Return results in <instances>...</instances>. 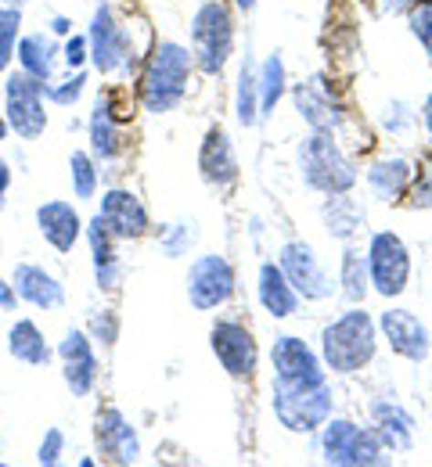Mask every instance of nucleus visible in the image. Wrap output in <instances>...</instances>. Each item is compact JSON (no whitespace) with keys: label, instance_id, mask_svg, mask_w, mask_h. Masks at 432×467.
<instances>
[{"label":"nucleus","instance_id":"nucleus-51","mask_svg":"<svg viewBox=\"0 0 432 467\" xmlns=\"http://www.w3.org/2000/svg\"><path fill=\"white\" fill-rule=\"evenodd\" d=\"M0 209H4V198H0Z\"/></svg>","mask_w":432,"mask_h":467},{"label":"nucleus","instance_id":"nucleus-41","mask_svg":"<svg viewBox=\"0 0 432 467\" xmlns=\"http://www.w3.org/2000/svg\"><path fill=\"white\" fill-rule=\"evenodd\" d=\"M62 61L68 68H83V65L90 61V40H87V33H72V36L65 40Z\"/></svg>","mask_w":432,"mask_h":467},{"label":"nucleus","instance_id":"nucleus-39","mask_svg":"<svg viewBox=\"0 0 432 467\" xmlns=\"http://www.w3.org/2000/svg\"><path fill=\"white\" fill-rule=\"evenodd\" d=\"M407 205L411 209H432V162L426 170H415L411 191H407Z\"/></svg>","mask_w":432,"mask_h":467},{"label":"nucleus","instance_id":"nucleus-27","mask_svg":"<svg viewBox=\"0 0 432 467\" xmlns=\"http://www.w3.org/2000/svg\"><path fill=\"white\" fill-rule=\"evenodd\" d=\"M15 55H18V65H22L26 76H33L40 83H51L55 79V65L62 58V47L47 33H29V36L18 40Z\"/></svg>","mask_w":432,"mask_h":467},{"label":"nucleus","instance_id":"nucleus-25","mask_svg":"<svg viewBox=\"0 0 432 467\" xmlns=\"http://www.w3.org/2000/svg\"><path fill=\"white\" fill-rule=\"evenodd\" d=\"M256 295H259V306L274 317V320H285L300 309V295L289 285V277L281 274L278 263H263L259 266V277H256Z\"/></svg>","mask_w":432,"mask_h":467},{"label":"nucleus","instance_id":"nucleus-52","mask_svg":"<svg viewBox=\"0 0 432 467\" xmlns=\"http://www.w3.org/2000/svg\"><path fill=\"white\" fill-rule=\"evenodd\" d=\"M429 413H432V403H429Z\"/></svg>","mask_w":432,"mask_h":467},{"label":"nucleus","instance_id":"nucleus-37","mask_svg":"<svg viewBox=\"0 0 432 467\" xmlns=\"http://www.w3.org/2000/svg\"><path fill=\"white\" fill-rule=\"evenodd\" d=\"M407 22H411V33L418 36V44L432 55V0H415L407 11Z\"/></svg>","mask_w":432,"mask_h":467},{"label":"nucleus","instance_id":"nucleus-48","mask_svg":"<svg viewBox=\"0 0 432 467\" xmlns=\"http://www.w3.org/2000/svg\"><path fill=\"white\" fill-rule=\"evenodd\" d=\"M235 7H238V11H252V7H256V0H235Z\"/></svg>","mask_w":432,"mask_h":467},{"label":"nucleus","instance_id":"nucleus-7","mask_svg":"<svg viewBox=\"0 0 432 467\" xmlns=\"http://www.w3.org/2000/svg\"><path fill=\"white\" fill-rule=\"evenodd\" d=\"M368 274L371 292L382 298H400L411 285V252L404 244V237L393 231L371 234L368 244Z\"/></svg>","mask_w":432,"mask_h":467},{"label":"nucleus","instance_id":"nucleus-3","mask_svg":"<svg viewBox=\"0 0 432 467\" xmlns=\"http://www.w3.org/2000/svg\"><path fill=\"white\" fill-rule=\"evenodd\" d=\"M296 162H300L303 183L317 194H346L357 183L353 159L324 130H310V137H303V144L296 151Z\"/></svg>","mask_w":432,"mask_h":467},{"label":"nucleus","instance_id":"nucleus-32","mask_svg":"<svg viewBox=\"0 0 432 467\" xmlns=\"http://www.w3.org/2000/svg\"><path fill=\"white\" fill-rule=\"evenodd\" d=\"M335 285H342V295H346L350 302H364L371 292L368 255L346 248V252H342V270H339V281H335Z\"/></svg>","mask_w":432,"mask_h":467},{"label":"nucleus","instance_id":"nucleus-47","mask_svg":"<svg viewBox=\"0 0 432 467\" xmlns=\"http://www.w3.org/2000/svg\"><path fill=\"white\" fill-rule=\"evenodd\" d=\"M422 119H426V130H429V137H432V94L426 98V105H422Z\"/></svg>","mask_w":432,"mask_h":467},{"label":"nucleus","instance_id":"nucleus-24","mask_svg":"<svg viewBox=\"0 0 432 467\" xmlns=\"http://www.w3.org/2000/svg\"><path fill=\"white\" fill-rule=\"evenodd\" d=\"M371 417H374V431L382 439V446L389 453H404L415 446V417L393 400H374L371 403Z\"/></svg>","mask_w":432,"mask_h":467},{"label":"nucleus","instance_id":"nucleus-23","mask_svg":"<svg viewBox=\"0 0 432 467\" xmlns=\"http://www.w3.org/2000/svg\"><path fill=\"white\" fill-rule=\"evenodd\" d=\"M87 130H90V155L98 162H109L123 151V130H120V116H116V105L109 94H98Z\"/></svg>","mask_w":432,"mask_h":467},{"label":"nucleus","instance_id":"nucleus-13","mask_svg":"<svg viewBox=\"0 0 432 467\" xmlns=\"http://www.w3.org/2000/svg\"><path fill=\"white\" fill-rule=\"evenodd\" d=\"M209 346H213V356L216 363L235 378V381H248L256 374V359H259V349H256V338L246 324L238 320H213L209 327Z\"/></svg>","mask_w":432,"mask_h":467},{"label":"nucleus","instance_id":"nucleus-15","mask_svg":"<svg viewBox=\"0 0 432 467\" xmlns=\"http://www.w3.org/2000/svg\"><path fill=\"white\" fill-rule=\"evenodd\" d=\"M378 331L385 335L389 349L396 352L400 359H407V363H426L429 359L432 335L411 309H385L378 317Z\"/></svg>","mask_w":432,"mask_h":467},{"label":"nucleus","instance_id":"nucleus-36","mask_svg":"<svg viewBox=\"0 0 432 467\" xmlns=\"http://www.w3.org/2000/svg\"><path fill=\"white\" fill-rule=\"evenodd\" d=\"M83 90H87V72H83V68H76V72L68 68L65 79L44 83V98L55 101V105H76V101L83 98Z\"/></svg>","mask_w":432,"mask_h":467},{"label":"nucleus","instance_id":"nucleus-12","mask_svg":"<svg viewBox=\"0 0 432 467\" xmlns=\"http://www.w3.org/2000/svg\"><path fill=\"white\" fill-rule=\"evenodd\" d=\"M278 266L289 277V285L296 288V295L307 298V302H324V298L335 295V281L328 277V270L321 266L317 252L307 241H285L281 255H278Z\"/></svg>","mask_w":432,"mask_h":467},{"label":"nucleus","instance_id":"nucleus-49","mask_svg":"<svg viewBox=\"0 0 432 467\" xmlns=\"http://www.w3.org/2000/svg\"><path fill=\"white\" fill-rule=\"evenodd\" d=\"M7 130H11V126H7V119L0 116V140H4V137H7Z\"/></svg>","mask_w":432,"mask_h":467},{"label":"nucleus","instance_id":"nucleus-30","mask_svg":"<svg viewBox=\"0 0 432 467\" xmlns=\"http://www.w3.org/2000/svg\"><path fill=\"white\" fill-rule=\"evenodd\" d=\"M321 216H324V227H328V234H332L335 241H350L353 234L361 231V223H364V213H361V205L350 198V191H346V194H328Z\"/></svg>","mask_w":432,"mask_h":467},{"label":"nucleus","instance_id":"nucleus-29","mask_svg":"<svg viewBox=\"0 0 432 467\" xmlns=\"http://www.w3.org/2000/svg\"><path fill=\"white\" fill-rule=\"evenodd\" d=\"M7 349H11L15 359H22V363H29V367H47V363L55 359V349L47 346L44 331H40L33 320H15V327H11V335H7Z\"/></svg>","mask_w":432,"mask_h":467},{"label":"nucleus","instance_id":"nucleus-17","mask_svg":"<svg viewBox=\"0 0 432 467\" xmlns=\"http://www.w3.org/2000/svg\"><path fill=\"white\" fill-rule=\"evenodd\" d=\"M94 442H98V453L112 464H137L141 461V439H137V428L123 417V410L109 407L98 413L94 420Z\"/></svg>","mask_w":432,"mask_h":467},{"label":"nucleus","instance_id":"nucleus-42","mask_svg":"<svg viewBox=\"0 0 432 467\" xmlns=\"http://www.w3.org/2000/svg\"><path fill=\"white\" fill-rule=\"evenodd\" d=\"M411 122H415V112H411L407 101H393V105L385 109V116H382V126H385L389 133H407Z\"/></svg>","mask_w":432,"mask_h":467},{"label":"nucleus","instance_id":"nucleus-33","mask_svg":"<svg viewBox=\"0 0 432 467\" xmlns=\"http://www.w3.org/2000/svg\"><path fill=\"white\" fill-rule=\"evenodd\" d=\"M68 176H72V194L90 202L98 194V159L90 151H72L68 155Z\"/></svg>","mask_w":432,"mask_h":467},{"label":"nucleus","instance_id":"nucleus-4","mask_svg":"<svg viewBox=\"0 0 432 467\" xmlns=\"http://www.w3.org/2000/svg\"><path fill=\"white\" fill-rule=\"evenodd\" d=\"M191 55L202 76H220L235 55V15L224 0H205L191 15Z\"/></svg>","mask_w":432,"mask_h":467},{"label":"nucleus","instance_id":"nucleus-6","mask_svg":"<svg viewBox=\"0 0 432 467\" xmlns=\"http://www.w3.org/2000/svg\"><path fill=\"white\" fill-rule=\"evenodd\" d=\"M332 407H335V396H332L328 381L317 389H285V385L270 389V410H274L278 424L296 435L321 431V424L332 417Z\"/></svg>","mask_w":432,"mask_h":467},{"label":"nucleus","instance_id":"nucleus-40","mask_svg":"<svg viewBox=\"0 0 432 467\" xmlns=\"http://www.w3.org/2000/svg\"><path fill=\"white\" fill-rule=\"evenodd\" d=\"M94 342H101V346H112L116 338H120V320H116V313L112 309H101V313H94V320H90V331H87Z\"/></svg>","mask_w":432,"mask_h":467},{"label":"nucleus","instance_id":"nucleus-50","mask_svg":"<svg viewBox=\"0 0 432 467\" xmlns=\"http://www.w3.org/2000/svg\"><path fill=\"white\" fill-rule=\"evenodd\" d=\"M0 4H15V7H22V4H26V0H0Z\"/></svg>","mask_w":432,"mask_h":467},{"label":"nucleus","instance_id":"nucleus-35","mask_svg":"<svg viewBox=\"0 0 432 467\" xmlns=\"http://www.w3.org/2000/svg\"><path fill=\"white\" fill-rule=\"evenodd\" d=\"M195 237H198V231H195V223L191 220H177V223H166L163 231H159V248H163V255L166 259H181L187 248L195 244Z\"/></svg>","mask_w":432,"mask_h":467},{"label":"nucleus","instance_id":"nucleus-2","mask_svg":"<svg viewBox=\"0 0 432 467\" xmlns=\"http://www.w3.org/2000/svg\"><path fill=\"white\" fill-rule=\"evenodd\" d=\"M378 352V324L361 306L332 320L321 335V359L332 374H357Z\"/></svg>","mask_w":432,"mask_h":467},{"label":"nucleus","instance_id":"nucleus-38","mask_svg":"<svg viewBox=\"0 0 432 467\" xmlns=\"http://www.w3.org/2000/svg\"><path fill=\"white\" fill-rule=\"evenodd\" d=\"M65 453V431L62 428H47L44 439H40V450H37V464L40 467H55Z\"/></svg>","mask_w":432,"mask_h":467},{"label":"nucleus","instance_id":"nucleus-44","mask_svg":"<svg viewBox=\"0 0 432 467\" xmlns=\"http://www.w3.org/2000/svg\"><path fill=\"white\" fill-rule=\"evenodd\" d=\"M415 0H378V11L382 15H400V11H411Z\"/></svg>","mask_w":432,"mask_h":467},{"label":"nucleus","instance_id":"nucleus-28","mask_svg":"<svg viewBox=\"0 0 432 467\" xmlns=\"http://www.w3.org/2000/svg\"><path fill=\"white\" fill-rule=\"evenodd\" d=\"M256 83H259V119L274 116V109L289 94V68H285L281 51H270L256 65Z\"/></svg>","mask_w":432,"mask_h":467},{"label":"nucleus","instance_id":"nucleus-31","mask_svg":"<svg viewBox=\"0 0 432 467\" xmlns=\"http://www.w3.org/2000/svg\"><path fill=\"white\" fill-rule=\"evenodd\" d=\"M235 119L252 130L259 122V83H256V61H242V72H238V90H235Z\"/></svg>","mask_w":432,"mask_h":467},{"label":"nucleus","instance_id":"nucleus-5","mask_svg":"<svg viewBox=\"0 0 432 467\" xmlns=\"http://www.w3.org/2000/svg\"><path fill=\"white\" fill-rule=\"evenodd\" d=\"M321 453L332 467H374L385 464V446L374 428H361L346 417H328L321 424Z\"/></svg>","mask_w":432,"mask_h":467},{"label":"nucleus","instance_id":"nucleus-46","mask_svg":"<svg viewBox=\"0 0 432 467\" xmlns=\"http://www.w3.org/2000/svg\"><path fill=\"white\" fill-rule=\"evenodd\" d=\"M7 191H11V166L0 159V198H4Z\"/></svg>","mask_w":432,"mask_h":467},{"label":"nucleus","instance_id":"nucleus-19","mask_svg":"<svg viewBox=\"0 0 432 467\" xmlns=\"http://www.w3.org/2000/svg\"><path fill=\"white\" fill-rule=\"evenodd\" d=\"M198 170H202V180L209 187H216V191H224V187H231L238 180V173H242L238 170V155H235V144H231L224 126H213L205 133V140L198 148Z\"/></svg>","mask_w":432,"mask_h":467},{"label":"nucleus","instance_id":"nucleus-22","mask_svg":"<svg viewBox=\"0 0 432 467\" xmlns=\"http://www.w3.org/2000/svg\"><path fill=\"white\" fill-rule=\"evenodd\" d=\"M116 234L109 231V223L101 216H94L87 223V244H90V255H94V274H98V288L105 292H116L120 281H123V263H120V252H116Z\"/></svg>","mask_w":432,"mask_h":467},{"label":"nucleus","instance_id":"nucleus-34","mask_svg":"<svg viewBox=\"0 0 432 467\" xmlns=\"http://www.w3.org/2000/svg\"><path fill=\"white\" fill-rule=\"evenodd\" d=\"M18 29H22V11L15 4H0V72H7L15 61Z\"/></svg>","mask_w":432,"mask_h":467},{"label":"nucleus","instance_id":"nucleus-26","mask_svg":"<svg viewBox=\"0 0 432 467\" xmlns=\"http://www.w3.org/2000/svg\"><path fill=\"white\" fill-rule=\"evenodd\" d=\"M411 180H415V166L400 155L393 159H374L368 166V187L374 198L382 202H400L407 191H411Z\"/></svg>","mask_w":432,"mask_h":467},{"label":"nucleus","instance_id":"nucleus-11","mask_svg":"<svg viewBox=\"0 0 432 467\" xmlns=\"http://www.w3.org/2000/svg\"><path fill=\"white\" fill-rule=\"evenodd\" d=\"M231 295H235V266L224 255L205 252L187 266V302L198 313L220 309Z\"/></svg>","mask_w":432,"mask_h":467},{"label":"nucleus","instance_id":"nucleus-8","mask_svg":"<svg viewBox=\"0 0 432 467\" xmlns=\"http://www.w3.org/2000/svg\"><path fill=\"white\" fill-rule=\"evenodd\" d=\"M87 40H90V61H94V68L101 76L123 72V68L133 65V40H130L126 26L120 22V15H116V7L109 0H101L94 7Z\"/></svg>","mask_w":432,"mask_h":467},{"label":"nucleus","instance_id":"nucleus-9","mask_svg":"<svg viewBox=\"0 0 432 467\" xmlns=\"http://www.w3.org/2000/svg\"><path fill=\"white\" fill-rule=\"evenodd\" d=\"M4 112L7 126L15 130V137L22 140H37L47 130V112H44V83L26 76V72H11L7 87H4Z\"/></svg>","mask_w":432,"mask_h":467},{"label":"nucleus","instance_id":"nucleus-20","mask_svg":"<svg viewBox=\"0 0 432 467\" xmlns=\"http://www.w3.org/2000/svg\"><path fill=\"white\" fill-rule=\"evenodd\" d=\"M11 288L18 295V302H29L33 309H62L65 306V288L55 274H47L37 263H18L11 274Z\"/></svg>","mask_w":432,"mask_h":467},{"label":"nucleus","instance_id":"nucleus-10","mask_svg":"<svg viewBox=\"0 0 432 467\" xmlns=\"http://www.w3.org/2000/svg\"><path fill=\"white\" fill-rule=\"evenodd\" d=\"M270 363H274V385H285V389H317L328 381L324 359L296 335L274 338Z\"/></svg>","mask_w":432,"mask_h":467},{"label":"nucleus","instance_id":"nucleus-18","mask_svg":"<svg viewBox=\"0 0 432 467\" xmlns=\"http://www.w3.org/2000/svg\"><path fill=\"white\" fill-rule=\"evenodd\" d=\"M98 216L109 223V231L116 234L120 241H141L144 234L152 231V220H148L144 202L133 191H126V187H112V191L101 194Z\"/></svg>","mask_w":432,"mask_h":467},{"label":"nucleus","instance_id":"nucleus-14","mask_svg":"<svg viewBox=\"0 0 432 467\" xmlns=\"http://www.w3.org/2000/svg\"><path fill=\"white\" fill-rule=\"evenodd\" d=\"M58 356H62V378L68 385V392L76 400L90 396L94 385H98V352H94V338L83 331V327H72L65 331V338L58 342Z\"/></svg>","mask_w":432,"mask_h":467},{"label":"nucleus","instance_id":"nucleus-45","mask_svg":"<svg viewBox=\"0 0 432 467\" xmlns=\"http://www.w3.org/2000/svg\"><path fill=\"white\" fill-rule=\"evenodd\" d=\"M51 33H58V36H68V33H72V22H68L65 15H55V22H51Z\"/></svg>","mask_w":432,"mask_h":467},{"label":"nucleus","instance_id":"nucleus-21","mask_svg":"<svg viewBox=\"0 0 432 467\" xmlns=\"http://www.w3.org/2000/svg\"><path fill=\"white\" fill-rule=\"evenodd\" d=\"M37 231L44 234V241H47L55 252L68 255V252L76 248L79 234H83V220H79V213H76L72 202L55 198V202H44V205L37 209Z\"/></svg>","mask_w":432,"mask_h":467},{"label":"nucleus","instance_id":"nucleus-16","mask_svg":"<svg viewBox=\"0 0 432 467\" xmlns=\"http://www.w3.org/2000/svg\"><path fill=\"white\" fill-rule=\"evenodd\" d=\"M292 105H296V112H300V119L307 122L310 130L335 133L346 122L342 101L332 94V87L321 76H310L307 83H296L292 87Z\"/></svg>","mask_w":432,"mask_h":467},{"label":"nucleus","instance_id":"nucleus-43","mask_svg":"<svg viewBox=\"0 0 432 467\" xmlns=\"http://www.w3.org/2000/svg\"><path fill=\"white\" fill-rule=\"evenodd\" d=\"M18 306V295H15V288L7 285V281H0V313H11Z\"/></svg>","mask_w":432,"mask_h":467},{"label":"nucleus","instance_id":"nucleus-1","mask_svg":"<svg viewBox=\"0 0 432 467\" xmlns=\"http://www.w3.org/2000/svg\"><path fill=\"white\" fill-rule=\"evenodd\" d=\"M195 72V55L177 40H159L141 72V105L152 116L174 112L187 94V79Z\"/></svg>","mask_w":432,"mask_h":467}]
</instances>
